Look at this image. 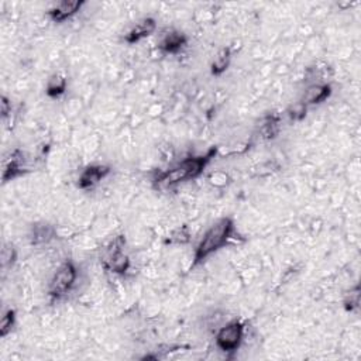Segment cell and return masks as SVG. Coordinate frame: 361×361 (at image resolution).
Segmentation results:
<instances>
[{
  "instance_id": "7c38bea8",
  "label": "cell",
  "mask_w": 361,
  "mask_h": 361,
  "mask_svg": "<svg viewBox=\"0 0 361 361\" xmlns=\"http://www.w3.org/2000/svg\"><path fill=\"white\" fill-rule=\"evenodd\" d=\"M157 30V20L154 17H144L138 20L131 29L124 34L123 41L127 45H134L138 44L140 41L146 40L152 34H154Z\"/></svg>"
},
{
  "instance_id": "2e32d148",
  "label": "cell",
  "mask_w": 361,
  "mask_h": 361,
  "mask_svg": "<svg viewBox=\"0 0 361 361\" xmlns=\"http://www.w3.org/2000/svg\"><path fill=\"white\" fill-rule=\"evenodd\" d=\"M19 261V250L13 243H5L2 249V271L3 274L12 271Z\"/></svg>"
},
{
  "instance_id": "9c48e42d",
  "label": "cell",
  "mask_w": 361,
  "mask_h": 361,
  "mask_svg": "<svg viewBox=\"0 0 361 361\" xmlns=\"http://www.w3.org/2000/svg\"><path fill=\"white\" fill-rule=\"evenodd\" d=\"M57 239H58L57 226L50 223V222H45V221H40V222L33 223L29 229V233H27L29 244L31 247H37V249L48 247Z\"/></svg>"
},
{
  "instance_id": "8fae6325",
  "label": "cell",
  "mask_w": 361,
  "mask_h": 361,
  "mask_svg": "<svg viewBox=\"0 0 361 361\" xmlns=\"http://www.w3.org/2000/svg\"><path fill=\"white\" fill-rule=\"evenodd\" d=\"M332 95H333V87L330 84L316 81L307 87L300 102H302L307 108L318 106L327 102V99H330Z\"/></svg>"
},
{
  "instance_id": "30bf717a",
  "label": "cell",
  "mask_w": 361,
  "mask_h": 361,
  "mask_svg": "<svg viewBox=\"0 0 361 361\" xmlns=\"http://www.w3.org/2000/svg\"><path fill=\"white\" fill-rule=\"evenodd\" d=\"M188 36L177 29H170L164 31L159 40L157 48L164 55H178L188 47Z\"/></svg>"
},
{
  "instance_id": "277c9868",
  "label": "cell",
  "mask_w": 361,
  "mask_h": 361,
  "mask_svg": "<svg viewBox=\"0 0 361 361\" xmlns=\"http://www.w3.org/2000/svg\"><path fill=\"white\" fill-rule=\"evenodd\" d=\"M102 264L105 270L115 275H127L131 270L130 256L126 253V236L113 237L102 251Z\"/></svg>"
},
{
  "instance_id": "6da1fadb",
  "label": "cell",
  "mask_w": 361,
  "mask_h": 361,
  "mask_svg": "<svg viewBox=\"0 0 361 361\" xmlns=\"http://www.w3.org/2000/svg\"><path fill=\"white\" fill-rule=\"evenodd\" d=\"M237 235V228L230 216H225L212 223L200 240L198 242L195 250H193V257L189 270L192 271L193 268L202 265L206 263L213 254L219 253L222 249L228 247Z\"/></svg>"
},
{
  "instance_id": "d6986e66",
  "label": "cell",
  "mask_w": 361,
  "mask_h": 361,
  "mask_svg": "<svg viewBox=\"0 0 361 361\" xmlns=\"http://www.w3.org/2000/svg\"><path fill=\"white\" fill-rule=\"evenodd\" d=\"M307 113H308V108L302 102H297V103L291 105L286 110L288 117H290V120L294 123L302 121L307 117Z\"/></svg>"
},
{
  "instance_id": "9a60e30c",
  "label": "cell",
  "mask_w": 361,
  "mask_h": 361,
  "mask_svg": "<svg viewBox=\"0 0 361 361\" xmlns=\"http://www.w3.org/2000/svg\"><path fill=\"white\" fill-rule=\"evenodd\" d=\"M68 91V80L62 74H52L45 82V95L50 99H59Z\"/></svg>"
},
{
  "instance_id": "ba28073f",
  "label": "cell",
  "mask_w": 361,
  "mask_h": 361,
  "mask_svg": "<svg viewBox=\"0 0 361 361\" xmlns=\"http://www.w3.org/2000/svg\"><path fill=\"white\" fill-rule=\"evenodd\" d=\"M85 5V0H61L47 10V16L52 23L61 24L80 15Z\"/></svg>"
},
{
  "instance_id": "e0dca14e",
  "label": "cell",
  "mask_w": 361,
  "mask_h": 361,
  "mask_svg": "<svg viewBox=\"0 0 361 361\" xmlns=\"http://www.w3.org/2000/svg\"><path fill=\"white\" fill-rule=\"evenodd\" d=\"M17 325V312L13 308H8L3 315L2 319H0V337L6 339L16 327Z\"/></svg>"
},
{
  "instance_id": "44dd1931",
  "label": "cell",
  "mask_w": 361,
  "mask_h": 361,
  "mask_svg": "<svg viewBox=\"0 0 361 361\" xmlns=\"http://www.w3.org/2000/svg\"><path fill=\"white\" fill-rule=\"evenodd\" d=\"M12 101L6 95H2V98H0V113H2V117H9L12 115Z\"/></svg>"
},
{
  "instance_id": "5b68a950",
  "label": "cell",
  "mask_w": 361,
  "mask_h": 361,
  "mask_svg": "<svg viewBox=\"0 0 361 361\" xmlns=\"http://www.w3.org/2000/svg\"><path fill=\"white\" fill-rule=\"evenodd\" d=\"M246 336V323L240 319H232L218 327L214 333V346L226 355H233L242 347Z\"/></svg>"
},
{
  "instance_id": "ffe728a7",
  "label": "cell",
  "mask_w": 361,
  "mask_h": 361,
  "mask_svg": "<svg viewBox=\"0 0 361 361\" xmlns=\"http://www.w3.org/2000/svg\"><path fill=\"white\" fill-rule=\"evenodd\" d=\"M191 242V232L188 226H181L175 229L170 236V243L172 244H188Z\"/></svg>"
},
{
  "instance_id": "52a82bcc",
  "label": "cell",
  "mask_w": 361,
  "mask_h": 361,
  "mask_svg": "<svg viewBox=\"0 0 361 361\" xmlns=\"http://www.w3.org/2000/svg\"><path fill=\"white\" fill-rule=\"evenodd\" d=\"M112 167L108 164H89L82 168V171L78 175L77 186L81 191H92L99 184H102L110 174Z\"/></svg>"
},
{
  "instance_id": "7a4b0ae2",
  "label": "cell",
  "mask_w": 361,
  "mask_h": 361,
  "mask_svg": "<svg viewBox=\"0 0 361 361\" xmlns=\"http://www.w3.org/2000/svg\"><path fill=\"white\" fill-rule=\"evenodd\" d=\"M216 154H218V149L212 147L203 154L189 156L175 163L170 168L160 171L154 177V182L159 186H177L179 184L198 179L214 160Z\"/></svg>"
},
{
  "instance_id": "8992f818",
  "label": "cell",
  "mask_w": 361,
  "mask_h": 361,
  "mask_svg": "<svg viewBox=\"0 0 361 361\" xmlns=\"http://www.w3.org/2000/svg\"><path fill=\"white\" fill-rule=\"evenodd\" d=\"M30 172L29 159L20 149L10 150L2 161V184L6 185L12 181L26 177Z\"/></svg>"
},
{
  "instance_id": "3957f363",
  "label": "cell",
  "mask_w": 361,
  "mask_h": 361,
  "mask_svg": "<svg viewBox=\"0 0 361 361\" xmlns=\"http://www.w3.org/2000/svg\"><path fill=\"white\" fill-rule=\"evenodd\" d=\"M81 268L72 258H65L52 272L48 286L47 297L50 302L58 304L66 300L80 283Z\"/></svg>"
},
{
  "instance_id": "4fadbf2b",
  "label": "cell",
  "mask_w": 361,
  "mask_h": 361,
  "mask_svg": "<svg viewBox=\"0 0 361 361\" xmlns=\"http://www.w3.org/2000/svg\"><path fill=\"white\" fill-rule=\"evenodd\" d=\"M233 61V51L230 47L221 48L210 62V74L213 77H222L225 72L230 68Z\"/></svg>"
},
{
  "instance_id": "ac0fdd59",
  "label": "cell",
  "mask_w": 361,
  "mask_h": 361,
  "mask_svg": "<svg viewBox=\"0 0 361 361\" xmlns=\"http://www.w3.org/2000/svg\"><path fill=\"white\" fill-rule=\"evenodd\" d=\"M360 283L350 286V290L346 291L343 297V308L346 312H355L360 307Z\"/></svg>"
},
{
  "instance_id": "5bb4252c",
  "label": "cell",
  "mask_w": 361,
  "mask_h": 361,
  "mask_svg": "<svg viewBox=\"0 0 361 361\" xmlns=\"http://www.w3.org/2000/svg\"><path fill=\"white\" fill-rule=\"evenodd\" d=\"M279 130H281V116L277 113H268L267 116H264L258 126L260 135L264 140L277 138V135L279 134Z\"/></svg>"
}]
</instances>
